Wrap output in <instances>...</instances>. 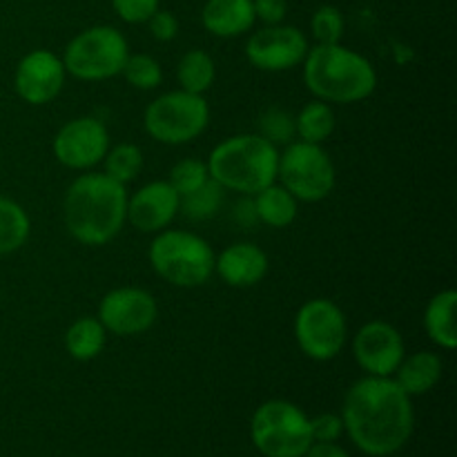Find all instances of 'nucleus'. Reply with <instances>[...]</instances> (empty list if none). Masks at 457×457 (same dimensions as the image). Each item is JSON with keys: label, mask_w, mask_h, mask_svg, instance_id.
I'll return each instance as SVG.
<instances>
[{"label": "nucleus", "mask_w": 457, "mask_h": 457, "mask_svg": "<svg viewBox=\"0 0 457 457\" xmlns=\"http://www.w3.org/2000/svg\"><path fill=\"white\" fill-rule=\"evenodd\" d=\"M344 433L361 453L395 455L413 436L415 411L393 378L366 375L348 388L342 406Z\"/></svg>", "instance_id": "f257e3e1"}, {"label": "nucleus", "mask_w": 457, "mask_h": 457, "mask_svg": "<svg viewBox=\"0 0 457 457\" xmlns=\"http://www.w3.org/2000/svg\"><path fill=\"white\" fill-rule=\"evenodd\" d=\"M65 228L79 244L105 245L128 221V190L105 172L80 174L62 201Z\"/></svg>", "instance_id": "f03ea898"}, {"label": "nucleus", "mask_w": 457, "mask_h": 457, "mask_svg": "<svg viewBox=\"0 0 457 457\" xmlns=\"http://www.w3.org/2000/svg\"><path fill=\"white\" fill-rule=\"evenodd\" d=\"M303 83L317 101L360 103L378 87V71L366 56L344 45H315L303 58Z\"/></svg>", "instance_id": "7ed1b4c3"}, {"label": "nucleus", "mask_w": 457, "mask_h": 457, "mask_svg": "<svg viewBox=\"0 0 457 457\" xmlns=\"http://www.w3.org/2000/svg\"><path fill=\"white\" fill-rule=\"evenodd\" d=\"M205 165L223 190L253 196L277 181L279 147L259 134H237L219 143Z\"/></svg>", "instance_id": "20e7f679"}, {"label": "nucleus", "mask_w": 457, "mask_h": 457, "mask_svg": "<svg viewBox=\"0 0 457 457\" xmlns=\"http://www.w3.org/2000/svg\"><path fill=\"white\" fill-rule=\"evenodd\" d=\"M161 279L179 288L204 286L214 272V253L204 237L187 230H161L147 250Z\"/></svg>", "instance_id": "39448f33"}, {"label": "nucleus", "mask_w": 457, "mask_h": 457, "mask_svg": "<svg viewBox=\"0 0 457 457\" xmlns=\"http://www.w3.org/2000/svg\"><path fill=\"white\" fill-rule=\"evenodd\" d=\"M250 437L263 457H303L312 445L311 418L293 402L268 400L250 420Z\"/></svg>", "instance_id": "423d86ee"}, {"label": "nucleus", "mask_w": 457, "mask_h": 457, "mask_svg": "<svg viewBox=\"0 0 457 457\" xmlns=\"http://www.w3.org/2000/svg\"><path fill=\"white\" fill-rule=\"evenodd\" d=\"M129 47L116 27L98 25L80 31L70 40L62 56L67 74L79 80H107L120 74Z\"/></svg>", "instance_id": "0eeeda50"}, {"label": "nucleus", "mask_w": 457, "mask_h": 457, "mask_svg": "<svg viewBox=\"0 0 457 457\" xmlns=\"http://www.w3.org/2000/svg\"><path fill=\"white\" fill-rule=\"evenodd\" d=\"M210 123V107L201 94L186 89L154 98L143 114L145 132L165 145H183L204 134Z\"/></svg>", "instance_id": "6e6552de"}, {"label": "nucleus", "mask_w": 457, "mask_h": 457, "mask_svg": "<svg viewBox=\"0 0 457 457\" xmlns=\"http://www.w3.org/2000/svg\"><path fill=\"white\" fill-rule=\"evenodd\" d=\"M277 179L297 201L317 204L335 187V165L317 143L293 141L279 154Z\"/></svg>", "instance_id": "1a4fd4ad"}, {"label": "nucleus", "mask_w": 457, "mask_h": 457, "mask_svg": "<svg viewBox=\"0 0 457 457\" xmlns=\"http://www.w3.org/2000/svg\"><path fill=\"white\" fill-rule=\"evenodd\" d=\"M295 337L306 357L315 361H328L346 346L348 326L342 308L330 299H311L295 317Z\"/></svg>", "instance_id": "9d476101"}, {"label": "nucleus", "mask_w": 457, "mask_h": 457, "mask_svg": "<svg viewBox=\"0 0 457 457\" xmlns=\"http://www.w3.org/2000/svg\"><path fill=\"white\" fill-rule=\"evenodd\" d=\"M156 315H159L156 299L147 290L134 286L110 290L98 306V321L103 328L119 337L145 333L154 326Z\"/></svg>", "instance_id": "9b49d317"}, {"label": "nucleus", "mask_w": 457, "mask_h": 457, "mask_svg": "<svg viewBox=\"0 0 457 457\" xmlns=\"http://www.w3.org/2000/svg\"><path fill=\"white\" fill-rule=\"evenodd\" d=\"M54 156L70 170H87L101 163L110 150L107 128L94 116H79L54 137Z\"/></svg>", "instance_id": "f8f14e48"}, {"label": "nucleus", "mask_w": 457, "mask_h": 457, "mask_svg": "<svg viewBox=\"0 0 457 457\" xmlns=\"http://www.w3.org/2000/svg\"><path fill=\"white\" fill-rule=\"evenodd\" d=\"M308 49L311 47L303 31L279 22L254 31L245 43V56L250 65L262 71H286L303 62Z\"/></svg>", "instance_id": "ddd939ff"}, {"label": "nucleus", "mask_w": 457, "mask_h": 457, "mask_svg": "<svg viewBox=\"0 0 457 457\" xmlns=\"http://www.w3.org/2000/svg\"><path fill=\"white\" fill-rule=\"evenodd\" d=\"M353 353L366 375L393 378L400 361L404 360V339L395 326L375 320L357 330L353 339Z\"/></svg>", "instance_id": "4468645a"}, {"label": "nucleus", "mask_w": 457, "mask_h": 457, "mask_svg": "<svg viewBox=\"0 0 457 457\" xmlns=\"http://www.w3.org/2000/svg\"><path fill=\"white\" fill-rule=\"evenodd\" d=\"M65 74L62 58L47 49H34L18 62L13 71V87L18 96L29 105H45L61 94Z\"/></svg>", "instance_id": "2eb2a0df"}, {"label": "nucleus", "mask_w": 457, "mask_h": 457, "mask_svg": "<svg viewBox=\"0 0 457 457\" xmlns=\"http://www.w3.org/2000/svg\"><path fill=\"white\" fill-rule=\"evenodd\" d=\"M179 214V192L170 181H152L128 196V221L141 232H161Z\"/></svg>", "instance_id": "dca6fc26"}, {"label": "nucleus", "mask_w": 457, "mask_h": 457, "mask_svg": "<svg viewBox=\"0 0 457 457\" xmlns=\"http://www.w3.org/2000/svg\"><path fill=\"white\" fill-rule=\"evenodd\" d=\"M214 272L235 288H250L268 272V257L254 244H232L214 257Z\"/></svg>", "instance_id": "f3484780"}, {"label": "nucleus", "mask_w": 457, "mask_h": 457, "mask_svg": "<svg viewBox=\"0 0 457 457\" xmlns=\"http://www.w3.org/2000/svg\"><path fill=\"white\" fill-rule=\"evenodd\" d=\"M205 29L219 38H235L257 22L253 0H208L201 12Z\"/></svg>", "instance_id": "a211bd4d"}, {"label": "nucleus", "mask_w": 457, "mask_h": 457, "mask_svg": "<svg viewBox=\"0 0 457 457\" xmlns=\"http://www.w3.org/2000/svg\"><path fill=\"white\" fill-rule=\"evenodd\" d=\"M442 378V360L436 353H413V355L404 357L397 366V370L393 373V379L400 384L402 391L406 395H424L431 388H436V384Z\"/></svg>", "instance_id": "6ab92c4d"}, {"label": "nucleus", "mask_w": 457, "mask_h": 457, "mask_svg": "<svg viewBox=\"0 0 457 457\" xmlns=\"http://www.w3.org/2000/svg\"><path fill=\"white\" fill-rule=\"evenodd\" d=\"M455 290H442L428 302L424 312V328L427 335L445 351H453L457 346V328H455Z\"/></svg>", "instance_id": "aec40b11"}, {"label": "nucleus", "mask_w": 457, "mask_h": 457, "mask_svg": "<svg viewBox=\"0 0 457 457\" xmlns=\"http://www.w3.org/2000/svg\"><path fill=\"white\" fill-rule=\"evenodd\" d=\"M253 204L259 221L270 228H288L297 219V199L277 183L253 195Z\"/></svg>", "instance_id": "412c9836"}, {"label": "nucleus", "mask_w": 457, "mask_h": 457, "mask_svg": "<svg viewBox=\"0 0 457 457\" xmlns=\"http://www.w3.org/2000/svg\"><path fill=\"white\" fill-rule=\"evenodd\" d=\"M107 330L98 317H79L65 333V348L76 361H89L105 348Z\"/></svg>", "instance_id": "4be33fe9"}, {"label": "nucleus", "mask_w": 457, "mask_h": 457, "mask_svg": "<svg viewBox=\"0 0 457 457\" xmlns=\"http://www.w3.org/2000/svg\"><path fill=\"white\" fill-rule=\"evenodd\" d=\"M214 76H217V67H214L212 56L204 49H190L179 61L177 79L181 89H186V92L204 96V92L212 87Z\"/></svg>", "instance_id": "5701e85b"}, {"label": "nucleus", "mask_w": 457, "mask_h": 457, "mask_svg": "<svg viewBox=\"0 0 457 457\" xmlns=\"http://www.w3.org/2000/svg\"><path fill=\"white\" fill-rule=\"evenodd\" d=\"M29 228L25 208L13 199L0 196V257L21 250L29 239Z\"/></svg>", "instance_id": "b1692460"}, {"label": "nucleus", "mask_w": 457, "mask_h": 457, "mask_svg": "<svg viewBox=\"0 0 457 457\" xmlns=\"http://www.w3.org/2000/svg\"><path fill=\"white\" fill-rule=\"evenodd\" d=\"M295 132L299 134L302 141L321 145L335 132L333 107L324 101H312L303 105L302 112L295 116Z\"/></svg>", "instance_id": "393cba45"}, {"label": "nucleus", "mask_w": 457, "mask_h": 457, "mask_svg": "<svg viewBox=\"0 0 457 457\" xmlns=\"http://www.w3.org/2000/svg\"><path fill=\"white\" fill-rule=\"evenodd\" d=\"M223 192L226 190L214 179H208L195 192H187V195L179 196V212L186 219H190V221L212 219L219 212V208H221Z\"/></svg>", "instance_id": "a878e982"}, {"label": "nucleus", "mask_w": 457, "mask_h": 457, "mask_svg": "<svg viewBox=\"0 0 457 457\" xmlns=\"http://www.w3.org/2000/svg\"><path fill=\"white\" fill-rule=\"evenodd\" d=\"M103 163H105L107 177H112L114 181L128 186L129 181H134V179L141 174L143 152L141 147L134 145V143H119L116 147L107 150Z\"/></svg>", "instance_id": "bb28decb"}, {"label": "nucleus", "mask_w": 457, "mask_h": 457, "mask_svg": "<svg viewBox=\"0 0 457 457\" xmlns=\"http://www.w3.org/2000/svg\"><path fill=\"white\" fill-rule=\"evenodd\" d=\"M257 134L270 141L272 145H288L295 141V116L279 105L262 110L257 119Z\"/></svg>", "instance_id": "cd10ccee"}, {"label": "nucleus", "mask_w": 457, "mask_h": 457, "mask_svg": "<svg viewBox=\"0 0 457 457\" xmlns=\"http://www.w3.org/2000/svg\"><path fill=\"white\" fill-rule=\"evenodd\" d=\"M120 74L137 89H154L163 80V70H161L159 61L150 54H134V56L129 54Z\"/></svg>", "instance_id": "c85d7f7f"}, {"label": "nucleus", "mask_w": 457, "mask_h": 457, "mask_svg": "<svg viewBox=\"0 0 457 457\" xmlns=\"http://www.w3.org/2000/svg\"><path fill=\"white\" fill-rule=\"evenodd\" d=\"M210 179L208 165L205 161L199 159H183L170 170V186L179 192V196L187 195V192H195L196 187L204 186Z\"/></svg>", "instance_id": "c756f323"}, {"label": "nucleus", "mask_w": 457, "mask_h": 457, "mask_svg": "<svg viewBox=\"0 0 457 457\" xmlns=\"http://www.w3.org/2000/svg\"><path fill=\"white\" fill-rule=\"evenodd\" d=\"M312 36H315L317 45H333L342 40L344 34V16L337 7L333 4H324L312 13L311 21Z\"/></svg>", "instance_id": "7c9ffc66"}, {"label": "nucleus", "mask_w": 457, "mask_h": 457, "mask_svg": "<svg viewBox=\"0 0 457 457\" xmlns=\"http://www.w3.org/2000/svg\"><path fill=\"white\" fill-rule=\"evenodd\" d=\"M112 7L125 22H147L159 9V0H112Z\"/></svg>", "instance_id": "2f4dec72"}, {"label": "nucleus", "mask_w": 457, "mask_h": 457, "mask_svg": "<svg viewBox=\"0 0 457 457\" xmlns=\"http://www.w3.org/2000/svg\"><path fill=\"white\" fill-rule=\"evenodd\" d=\"M312 442H337L344 433L342 415L321 413L311 420Z\"/></svg>", "instance_id": "473e14b6"}, {"label": "nucleus", "mask_w": 457, "mask_h": 457, "mask_svg": "<svg viewBox=\"0 0 457 457\" xmlns=\"http://www.w3.org/2000/svg\"><path fill=\"white\" fill-rule=\"evenodd\" d=\"M147 25H150V34L154 36L156 40H161V43H168V40L177 38L179 34V21L174 18V13L161 12V9H156V12L152 13Z\"/></svg>", "instance_id": "72a5a7b5"}, {"label": "nucleus", "mask_w": 457, "mask_h": 457, "mask_svg": "<svg viewBox=\"0 0 457 457\" xmlns=\"http://www.w3.org/2000/svg\"><path fill=\"white\" fill-rule=\"evenodd\" d=\"M253 7L257 21L266 22V25H279L288 12L286 0H253Z\"/></svg>", "instance_id": "f704fd0d"}, {"label": "nucleus", "mask_w": 457, "mask_h": 457, "mask_svg": "<svg viewBox=\"0 0 457 457\" xmlns=\"http://www.w3.org/2000/svg\"><path fill=\"white\" fill-rule=\"evenodd\" d=\"M232 219H235L237 226H241V228L254 226L259 219H257V212H254L253 199L239 201V204L235 205V210H232Z\"/></svg>", "instance_id": "c9c22d12"}, {"label": "nucleus", "mask_w": 457, "mask_h": 457, "mask_svg": "<svg viewBox=\"0 0 457 457\" xmlns=\"http://www.w3.org/2000/svg\"><path fill=\"white\" fill-rule=\"evenodd\" d=\"M303 457H351L337 442H312Z\"/></svg>", "instance_id": "e433bc0d"}]
</instances>
